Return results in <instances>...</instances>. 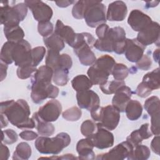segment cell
<instances>
[{"label":"cell","instance_id":"cell-1","mask_svg":"<svg viewBox=\"0 0 160 160\" xmlns=\"http://www.w3.org/2000/svg\"><path fill=\"white\" fill-rule=\"evenodd\" d=\"M0 112L13 126L19 129H33L36 127L32 118H30V108L24 99H19L2 101L0 104Z\"/></svg>","mask_w":160,"mask_h":160},{"label":"cell","instance_id":"cell-51","mask_svg":"<svg viewBox=\"0 0 160 160\" xmlns=\"http://www.w3.org/2000/svg\"><path fill=\"white\" fill-rule=\"evenodd\" d=\"M39 159H78V158H76V156H74L72 154H63L61 156H55V155H54L53 156L51 157H42L40 158Z\"/></svg>","mask_w":160,"mask_h":160},{"label":"cell","instance_id":"cell-6","mask_svg":"<svg viewBox=\"0 0 160 160\" xmlns=\"http://www.w3.org/2000/svg\"><path fill=\"white\" fill-rule=\"evenodd\" d=\"M90 112L92 119L95 122H98L97 126L109 131L115 129L120 120V112L112 105H108L105 107L99 106Z\"/></svg>","mask_w":160,"mask_h":160},{"label":"cell","instance_id":"cell-7","mask_svg":"<svg viewBox=\"0 0 160 160\" xmlns=\"http://www.w3.org/2000/svg\"><path fill=\"white\" fill-rule=\"evenodd\" d=\"M126 41L124 29L120 26L109 28L100 39L95 41L94 47L100 51L111 52L114 49Z\"/></svg>","mask_w":160,"mask_h":160},{"label":"cell","instance_id":"cell-57","mask_svg":"<svg viewBox=\"0 0 160 160\" xmlns=\"http://www.w3.org/2000/svg\"><path fill=\"white\" fill-rule=\"evenodd\" d=\"M146 4H146V6L148 8H153V7L156 6L159 4V2H157V1H147Z\"/></svg>","mask_w":160,"mask_h":160},{"label":"cell","instance_id":"cell-47","mask_svg":"<svg viewBox=\"0 0 160 160\" xmlns=\"http://www.w3.org/2000/svg\"><path fill=\"white\" fill-rule=\"evenodd\" d=\"M152 90L142 81L140 82L136 88L134 93L137 94L140 98H146L151 94Z\"/></svg>","mask_w":160,"mask_h":160},{"label":"cell","instance_id":"cell-3","mask_svg":"<svg viewBox=\"0 0 160 160\" xmlns=\"http://www.w3.org/2000/svg\"><path fill=\"white\" fill-rule=\"evenodd\" d=\"M115 64L114 59L108 54L102 55L97 59L87 71L93 85H102L106 82Z\"/></svg>","mask_w":160,"mask_h":160},{"label":"cell","instance_id":"cell-38","mask_svg":"<svg viewBox=\"0 0 160 160\" xmlns=\"http://www.w3.org/2000/svg\"><path fill=\"white\" fill-rule=\"evenodd\" d=\"M111 74L115 80L123 81L129 74V69L122 63H116Z\"/></svg>","mask_w":160,"mask_h":160},{"label":"cell","instance_id":"cell-43","mask_svg":"<svg viewBox=\"0 0 160 160\" xmlns=\"http://www.w3.org/2000/svg\"><path fill=\"white\" fill-rule=\"evenodd\" d=\"M18 136L16 131L12 129L2 131L1 141L6 144H11L18 141Z\"/></svg>","mask_w":160,"mask_h":160},{"label":"cell","instance_id":"cell-17","mask_svg":"<svg viewBox=\"0 0 160 160\" xmlns=\"http://www.w3.org/2000/svg\"><path fill=\"white\" fill-rule=\"evenodd\" d=\"M77 102L80 108L91 111L99 106L100 99L94 91L88 89L76 92Z\"/></svg>","mask_w":160,"mask_h":160},{"label":"cell","instance_id":"cell-12","mask_svg":"<svg viewBox=\"0 0 160 160\" xmlns=\"http://www.w3.org/2000/svg\"><path fill=\"white\" fill-rule=\"evenodd\" d=\"M46 65L50 67L53 71L58 69L69 70L72 65L71 57L68 54H59V52L48 50L46 56Z\"/></svg>","mask_w":160,"mask_h":160},{"label":"cell","instance_id":"cell-14","mask_svg":"<svg viewBox=\"0 0 160 160\" xmlns=\"http://www.w3.org/2000/svg\"><path fill=\"white\" fill-rule=\"evenodd\" d=\"M133 146L128 141H123L112 149L109 152L98 154L95 159H124L131 154L133 149Z\"/></svg>","mask_w":160,"mask_h":160},{"label":"cell","instance_id":"cell-2","mask_svg":"<svg viewBox=\"0 0 160 160\" xmlns=\"http://www.w3.org/2000/svg\"><path fill=\"white\" fill-rule=\"evenodd\" d=\"M96 39L91 33H76L75 39L72 45L74 52L78 57L79 62L84 66H91L96 58L91 49L94 47Z\"/></svg>","mask_w":160,"mask_h":160},{"label":"cell","instance_id":"cell-34","mask_svg":"<svg viewBox=\"0 0 160 160\" xmlns=\"http://www.w3.org/2000/svg\"><path fill=\"white\" fill-rule=\"evenodd\" d=\"M159 98L152 96L145 101L144 108L150 116H153L159 114Z\"/></svg>","mask_w":160,"mask_h":160},{"label":"cell","instance_id":"cell-9","mask_svg":"<svg viewBox=\"0 0 160 160\" xmlns=\"http://www.w3.org/2000/svg\"><path fill=\"white\" fill-rule=\"evenodd\" d=\"M31 89V98L32 102L36 104L41 103L47 98L54 99L59 94V88L51 82H32Z\"/></svg>","mask_w":160,"mask_h":160},{"label":"cell","instance_id":"cell-40","mask_svg":"<svg viewBox=\"0 0 160 160\" xmlns=\"http://www.w3.org/2000/svg\"><path fill=\"white\" fill-rule=\"evenodd\" d=\"M46 54V49L43 46H37L31 49L32 64L36 67L42 60Z\"/></svg>","mask_w":160,"mask_h":160},{"label":"cell","instance_id":"cell-36","mask_svg":"<svg viewBox=\"0 0 160 160\" xmlns=\"http://www.w3.org/2000/svg\"><path fill=\"white\" fill-rule=\"evenodd\" d=\"M126 85V83L124 81H118L113 80L110 81H107L102 85H99V88L101 91L106 94H112L122 86Z\"/></svg>","mask_w":160,"mask_h":160},{"label":"cell","instance_id":"cell-10","mask_svg":"<svg viewBox=\"0 0 160 160\" xmlns=\"http://www.w3.org/2000/svg\"><path fill=\"white\" fill-rule=\"evenodd\" d=\"M31 49V44L25 39L14 43L12 51L14 64L18 67L32 64Z\"/></svg>","mask_w":160,"mask_h":160},{"label":"cell","instance_id":"cell-30","mask_svg":"<svg viewBox=\"0 0 160 160\" xmlns=\"http://www.w3.org/2000/svg\"><path fill=\"white\" fill-rule=\"evenodd\" d=\"M71 85L72 88L78 92L90 89L93 84L88 76L84 74H79L72 79Z\"/></svg>","mask_w":160,"mask_h":160},{"label":"cell","instance_id":"cell-32","mask_svg":"<svg viewBox=\"0 0 160 160\" xmlns=\"http://www.w3.org/2000/svg\"><path fill=\"white\" fill-rule=\"evenodd\" d=\"M150 155L149 148L146 146L139 144L133 148L127 159L129 160H146L149 158Z\"/></svg>","mask_w":160,"mask_h":160},{"label":"cell","instance_id":"cell-50","mask_svg":"<svg viewBox=\"0 0 160 160\" xmlns=\"http://www.w3.org/2000/svg\"><path fill=\"white\" fill-rule=\"evenodd\" d=\"M159 136L156 135L151 142V150L158 155H159Z\"/></svg>","mask_w":160,"mask_h":160},{"label":"cell","instance_id":"cell-37","mask_svg":"<svg viewBox=\"0 0 160 160\" xmlns=\"http://www.w3.org/2000/svg\"><path fill=\"white\" fill-rule=\"evenodd\" d=\"M69 70L58 69L53 71L52 81L56 85L64 86L67 84L69 81Z\"/></svg>","mask_w":160,"mask_h":160},{"label":"cell","instance_id":"cell-28","mask_svg":"<svg viewBox=\"0 0 160 160\" xmlns=\"http://www.w3.org/2000/svg\"><path fill=\"white\" fill-rule=\"evenodd\" d=\"M53 76V70L49 66H41L34 72L31 82H51Z\"/></svg>","mask_w":160,"mask_h":160},{"label":"cell","instance_id":"cell-4","mask_svg":"<svg viewBox=\"0 0 160 160\" xmlns=\"http://www.w3.org/2000/svg\"><path fill=\"white\" fill-rule=\"evenodd\" d=\"M70 143V136L66 132H62L54 138L40 136L35 141L34 146L38 151L41 154L56 155Z\"/></svg>","mask_w":160,"mask_h":160},{"label":"cell","instance_id":"cell-27","mask_svg":"<svg viewBox=\"0 0 160 160\" xmlns=\"http://www.w3.org/2000/svg\"><path fill=\"white\" fill-rule=\"evenodd\" d=\"M4 34L8 41L17 43L24 39V32L23 29L18 26H4Z\"/></svg>","mask_w":160,"mask_h":160},{"label":"cell","instance_id":"cell-13","mask_svg":"<svg viewBox=\"0 0 160 160\" xmlns=\"http://www.w3.org/2000/svg\"><path fill=\"white\" fill-rule=\"evenodd\" d=\"M61 111L62 106L60 102L56 99H51L39 108L38 114L42 120L51 122L58 119Z\"/></svg>","mask_w":160,"mask_h":160},{"label":"cell","instance_id":"cell-48","mask_svg":"<svg viewBox=\"0 0 160 160\" xmlns=\"http://www.w3.org/2000/svg\"><path fill=\"white\" fill-rule=\"evenodd\" d=\"M151 131L154 135H159V114L151 116Z\"/></svg>","mask_w":160,"mask_h":160},{"label":"cell","instance_id":"cell-25","mask_svg":"<svg viewBox=\"0 0 160 160\" xmlns=\"http://www.w3.org/2000/svg\"><path fill=\"white\" fill-rule=\"evenodd\" d=\"M32 118L34 121L36 128L39 135L42 136H50L54 133L55 128L53 124L42 120L39 116L38 112H34Z\"/></svg>","mask_w":160,"mask_h":160},{"label":"cell","instance_id":"cell-29","mask_svg":"<svg viewBox=\"0 0 160 160\" xmlns=\"http://www.w3.org/2000/svg\"><path fill=\"white\" fill-rule=\"evenodd\" d=\"M43 41L48 50H51L58 52L62 51L65 46L64 41L54 32L49 36L44 38Z\"/></svg>","mask_w":160,"mask_h":160},{"label":"cell","instance_id":"cell-23","mask_svg":"<svg viewBox=\"0 0 160 160\" xmlns=\"http://www.w3.org/2000/svg\"><path fill=\"white\" fill-rule=\"evenodd\" d=\"M94 145L89 138L80 139L76 144V151L79 159H94L95 154L93 152Z\"/></svg>","mask_w":160,"mask_h":160},{"label":"cell","instance_id":"cell-20","mask_svg":"<svg viewBox=\"0 0 160 160\" xmlns=\"http://www.w3.org/2000/svg\"><path fill=\"white\" fill-rule=\"evenodd\" d=\"M127 13L126 3L122 1H116L108 6L106 19L109 21H122L126 18Z\"/></svg>","mask_w":160,"mask_h":160},{"label":"cell","instance_id":"cell-33","mask_svg":"<svg viewBox=\"0 0 160 160\" xmlns=\"http://www.w3.org/2000/svg\"><path fill=\"white\" fill-rule=\"evenodd\" d=\"M31 148L29 144L26 142H21L19 143L16 147L15 151L13 153L12 159L18 160H26L31 157Z\"/></svg>","mask_w":160,"mask_h":160},{"label":"cell","instance_id":"cell-15","mask_svg":"<svg viewBox=\"0 0 160 160\" xmlns=\"http://www.w3.org/2000/svg\"><path fill=\"white\" fill-rule=\"evenodd\" d=\"M144 46L153 43L159 44V24L157 22L152 21L148 26L138 32L136 38Z\"/></svg>","mask_w":160,"mask_h":160},{"label":"cell","instance_id":"cell-31","mask_svg":"<svg viewBox=\"0 0 160 160\" xmlns=\"http://www.w3.org/2000/svg\"><path fill=\"white\" fill-rule=\"evenodd\" d=\"M159 68L152 70L146 73L142 78V82H144L152 91L158 89L160 88L159 83Z\"/></svg>","mask_w":160,"mask_h":160},{"label":"cell","instance_id":"cell-41","mask_svg":"<svg viewBox=\"0 0 160 160\" xmlns=\"http://www.w3.org/2000/svg\"><path fill=\"white\" fill-rule=\"evenodd\" d=\"M96 124L90 119L84 121L81 126V132L86 138H89L92 136L96 132Z\"/></svg>","mask_w":160,"mask_h":160},{"label":"cell","instance_id":"cell-35","mask_svg":"<svg viewBox=\"0 0 160 160\" xmlns=\"http://www.w3.org/2000/svg\"><path fill=\"white\" fill-rule=\"evenodd\" d=\"M14 45V42L6 41L2 46L1 54H0V59L1 61L9 64L12 63L14 61L12 58V51L13 46Z\"/></svg>","mask_w":160,"mask_h":160},{"label":"cell","instance_id":"cell-11","mask_svg":"<svg viewBox=\"0 0 160 160\" xmlns=\"http://www.w3.org/2000/svg\"><path fill=\"white\" fill-rule=\"evenodd\" d=\"M24 3L30 9L34 18L38 22L49 21L51 19L53 14L52 9L44 2L38 0H26Z\"/></svg>","mask_w":160,"mask_h":160},{"label":"cell","instance_id":"cell-53","mask_svg":"<svg viewBox=\"0 0 160 160\" xmlns=\"http://www.w3.org/2000/svg\"><path fill=\"white\" fill-rule=\"evenodd\" d=\"M8 64L1 61V81H3L6 77Z\"/></svg>","mask_w":160,"mask_h":160},{"label":"cell","instance_id":"cell-52","mask_svg":"<svg viewBox=\"0 0 160 160\" xmlns=\"http://www.w3.org/2000/svg\"><path fill=\"white\" fill-rule=\"evenodd\" d=\"M10 155L9 150L8 148L4 145L3 143L1 144V158L0 159L2 160H7Z\"/></svg>","mask_w":160,"mask_h":160},{"label":"cell","instance_id":"cell-18","mask_svg":"<svg viewBox=\"0 0 160 160\" xmlns=\"http://www.w3.org/2000/svg\"><path fill=\"white\" fill-rule=\"evenodd\" d=\"M152 19L146 14L139 9H133L129 13L128 23L134 31L139 32L148 26Z\"/></svg>","mask_w":160,"mask_h":160},{"label":"cell","instance_id":"cell-56","mask_svg":"<svg viewBox=\"0 0 160 160\" xmlns=\"http://www.w3.org/2000/svg\"><path fill=\"white\" fill-rule=\"evenodd\" d=\"M159 49H156L153 52V58L154 61L156 62H159Z\"/></svg>","mask_w":160,"mask_h":160},{"label":"cell","instance_id":"cell-8","mask_svg":"<svg viewBox=\"0 0 160 160\" xmlns=\"http://www.w3.org/2000/svg\"><path fill=\"white\" fill-rule=\"evenodd\" d=\"M84 19L87 25L94 28L101 24L106 23V6L101 1L86 0Z\"/></svg>","mask_w":160,"mask_h":160},{"label":"cell","instance_id":"cell-49","mask_svg":"<svg viewBox=\"0 0 160 160\" xmlns=\"http://www.w3.org/2000/svg\"><path fill=\"white\" fill-rule=\"evenodd\" d=\"M19 135L22 139L26 140V141L34 140L36 138H37L38 136V135L36 132H35L32 131H29V130L23 131L21 132H20Z\"/></svg>","mask_w":160,"mask_h":160},{"label":"cell","instance_id":"cell-46","mask_svg":"<svg viewBox=\"0 0 160 160\" xmlns=\"http://www.w3.org/2000/svg\"><path fill=\"white\" fill-rule=\"evenodd\" d=\"M152 65V61L150 57L147 54H143L142 57L136 62V66L141 70H149Z\"/></svg>","mask_w":160,"mask_h":160},{"label":"cell","instance_id":"cell-54","mask_svg":"<svg viewBox=\"0 0 160 160\" xmlns=\"http://www.w3.org/2000/svg\"><path fill=\"white\" fill-rule=\"evenodd\" d=\"M74 1H68V0H65V1H55V3L58 7L60 8H66L69 6V5H71L72 4L74 3Z\"/></svg>","mask_w":160,"mask_h":160},{"label":"cell","instance_id":"cell-26","mask_svg":"<svg viewBox=\"0 0 160 160\" xmlns=\"http://www.w3.org/2000/svg\"><path fill=\"white\" fill-rule=\"evenodd\" d=\"M127 118L131 121L138 120L142 114V106L137 100H129L124 110Z\"/></svg>","mask_w":160,"mask_h":160},{"label":"cell","instance_id":"cell-45","mask_svg":"<svg viewBox=\"0 0 160 160\" xmlns=\"http://www.w3.org/2000/svg\"><path fill=\"white\" fill-rule=\"evenodd\" d=\"M53 24L50 21L39 22L38 24V32L43 38H46L51 35L53 31Z\"/></svg>","mask_w":160,"mask_h":160},{"label":"cell","instance_id":"cell-44","mask_svg":"<svg viewBox=\"0 0 160 160\" xmlns=\"http://www.w3.org/2000/svg\"><path fill=\"white\" fill-rule=\"evenodd\" d=\"M86 6V0H81L77 1L72 9V16L78 19L84 18V12Z\"/></svg>","mask_w":160,"mask_h":160},{"label":"cell","instance_id":"cell-16","mask_svg":"<svg viewBox=\"0 0 160 160\" xmlns=\"http://www.w3.org/2000/svg\"><path fill=\"white\" fill-rule=\"evenodd\" d=\"M89 138L91 140L94 147L99 149L109 148L114 144L113 134L108 129L101 126H97L96 132Z\"/></svg>","mask_w":160,"mask_h":160},{"label":"cell","instance_id":"cell-21","mask_svg":"<svg viewBox=\"0 0 160 160\" xmlns=\"http://www.w3.org/2000/svg\"><path fill=\"white\" fill-rule=\"evenodd\" d=\"M131 89L126 86H121L115 92L112 99V105L117 108L119 112H124L126 106L132 94Z\"/></svg>","mask_w":160,"mask_h":160},{"label":"cell","instance_id":"cell-24","mask_svg":"<svg viewBox=\"0 0 160 160\" xmlns=\"http://www.w3.org/2000/svg\"><path fill=\"white\" fill-rule=\"evenodd\" d=\"M54 32L61 38V39L69 46H72L76 33L74 32L71 27L64 25L61 20L58 19L56 23Z\"/></svg>","mask_w":160,"mask_h":160},{"label":"cell","instance_id":"cell-22","mask_svg":"<svg viewBox=\"0 0 160 160\" xmlns=\"http://www.w3.org/2000/svg\"><path fill=\"white\" fill-rule=\"evenodd\" d=\"M152 135L149 129V123H145L136 130L132 131L126 138L128 141L134 148L137 145L141 144L144 139H146L151 137Z\"/></svg>","mask_w":160,"mask_h":160},{"label":"cell","instance_id":"cell-5","mask_svg":"<svg viewBox=\"0 0 160 160\" xmlns=\"http://www.w3.org/2000/svg\"><path fill=\"white\" fill-rule=\"evenodd\" d=\"M8 1L1 2L0 19L4 26H18L22 21L28 13V6L24 2L11 5Z\"/></svg>","mask_w":160,"mask_h":160},{"label":"cell","instance_id":"cell-42","mask_svg":"<svg viewBox=\"0 0 160 160\" xmlns=\"http://www.w3.org/2000/svg\"><path fill=\"white\" fill-rule=\"evenodd\" d=\"M36 67L32 64L18 67L16 71L18 77L21 79H26L31 77L32 73L36 71Z\"/></svg>","mask_w":160,"mask_h":160},{"label":"cell","instance_id":"cell-55","mask_svg":"<svg viewBox=\"0 0 160 160\" xmlns=\"http://www.w3.org/2000/svg\"><path fill=\"white\" fill-rule=\"evenodd\" d=\"M8 124V120L2 114H1V128H4L6 127Z\"/></svg>","mask_w":160,"mask_h":160},{"label":"cell","instance_id":"cell-39","mask_svg":"<svg viewBox=\"0 0 160 160\" xmlns=\"http://www.w3.org/2000/svg\"><path fill=\"white\" fill-rule=\"evenodd\" d=\"M82 115V111L77 106H72L64 111L62 114V118L68 121H76L79 120Z\"/></svg>","mask_w":160,"mask_h":160},{"label":"cell","instance_id":"cell-19","mask_svg":"<svg viewBox=\"0 0 160 160\" xmlns=\"http://www.w3.org/2000/svg\"><path fill=\"white\" fill-rule=\"evenodd\" d=\"M146 49V46L140 43L136 39H127L124 54L126 59L131 62H136Z\"/></svg>","mask_w":160,"mask_h":160}]
</instances>
